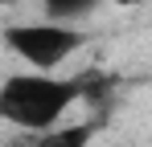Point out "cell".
I'll list each match as a JSON object with an SVG mask.
<instances>
[{"mask_svg":"<svg viewBox=\"0 0 152 147\" xmlns=\"http://www.w3.org/2000/svg\"><path fill=\"white\" fill-rule=\"evenodd\" d=\"M86 98V78H50V74H12L0 86V119L25 135H45L62 127L66 110Z\"/></svg>","mask_w":152,"mask_h":147,"instance_id":"obj_1","label":"cell"},{"mask_svg":"<svg viewBox=\"0 0 152 147\" xmlns=\"http://www.w3.org/2000/svg\"><path fill=\"white\" fill-rule=\"evenodd\" d=\"M82 41H86V33L78 24H62V21H25L4 29V45L29 66V74L58 70L82 49Z\"/></svg>","mask_w":152,"mask_h":147,"instance_id":"obj_2","label":"cell"},{"mask_svg":"<svg viewBox=\"0 0 152 147\" xmlns=\"http://www.w3.org/2000/svg\"><path fill=\"white\" fill-rule=\"evenodd\" d=\"M91 139H95V122H66L45 135H29L25 147H91Z\"/></svg>","mask_w":152,"mask_h":147,"instance_id":"obj_3","label":"cell"},{"mask_svg":"<svg viewBox=\"0 0 152 147\" xmlns=\"http://www.w3.org/2000/svg\"><path fill=\"white\" fill-rule=\"evenodd\" d=\"M45 8V21H62V24H74L91 12H99L103 0H37Z\"/></svg>","mask_w":152,"mask_h":147,"instance_id":"obj_4","label":"cell"},{"mask_svg":"<svg viewBox=\"0 0 152 147\" xmlns=\"http://www.w3.org/2000/svg\"><path fill=\"white\" fill-rule=\"evenodd\" d=\"M115 4H119V8H140L144 0H115Z\"/></svg>","mask_w":152,"mask_h":147,"instance_id":"obj_5","label":"cell"},{"mask_svg":"<svg viewBox=\"0 0 152 147\" xmlns=\"http://www.w3.org/2000/svg\"><path fill=\"white\" fill-rule=\"evenodd\" d=\"M4 4H17V0H4Z\"/></svg>","mask_w":152,"mask_h":147,"instance_id":"obj_6","label":"cell"}]
</instances>
